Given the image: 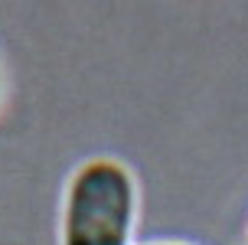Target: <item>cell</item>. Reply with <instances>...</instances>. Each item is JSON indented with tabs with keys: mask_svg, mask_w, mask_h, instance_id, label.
I'll return each mask as SVG.
<instances>
[{
	"mask_svg": "<svg viewBox=\"0 0 248 245\" xmlns=\"http://www.w3.org/2000/svg\"><path fill=\"white\" fill-rule=\"evenodd\" d=\"M140 186L118 157L82 160L62 190L59 245H134Z\"/></svg>",
	"mask_w": 248,
	"mask_h": 245,
	"instance_id": "1",
	"label": "cell"
},
{
	"mask_svg": "<svg viewBox=\"0 0 248 245\" xmlns=\"http://www.w3.org/2000/svg\"><path fill=\"white\" fill-rule=\"evenodd\" d=\"M245 245H248V239H245Z\"/></svg>",
	"mask_w": 248,
	"mask_h": 245,
	"instance_id": "3",
	"label": "cell"
},
{
	"mask_svg": "<svg viewBox=\"0 0 248 245\" xmlns=\"http://www.w3.org/2000/svg\"><path fill=\"white\" fill-rule=\"evenodd\" d=\"M150 245H189V242H150Z\"/></svg>",
	"mask_w": 248,
	"mask_h": 245,
	"instance_id": "2",
	"label": "cell"
}]
</instances>
